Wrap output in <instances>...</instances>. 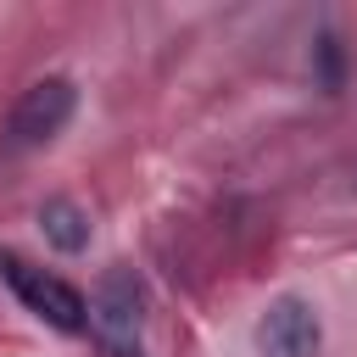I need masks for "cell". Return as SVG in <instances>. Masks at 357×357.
Listing matches in <instances>:
<instances>
[{"instance_id": "obj_4", "label": "cell", "mask_w": 357, "mask_h": 357, "mask_svg": "<svg viewBox=\"0 0 357 357\" xmlns=\"http://www.w3.org/2000/svg\"><path fill=\"white\" fill-rule=\"evenodd\" d=\"M318 312L301 296H279L268 301L262 324H257V357H318Z\"/></svg>"}, {"instance_id": "obj_1", "label": "cell", "mask_w": 357, "mask_h": 357, "mask_svg": "<svg viewBox=\"0 0 357 357\" xmlns=\"http://www.w3.org/2000/svg\"><path fill=\"white\" fill-rule=\"evenodd\" d=\"M0 279L17 290V301H22L33 318H45V324L61 329V335H84V324H89V301H84L67 279H56V273L22 262L17 251H0Z\"/></svg>"}, {"instance_id": "obj_6", "label": "cell", "mask_w": 357, "mask_h": 357, "mask_svg": "<svg viewBox=\"0 0 357 357\" xmlns=\"http://www.w3.org/2000/svg\"><path fill=\"white\" fill-rule=\"evenodd\" d=\"M318 67H324V89H340V45H335V33L318 39Z\"/></svg>"}, {"instance_id": "obj_2", "label": "cell", "mask_w": 357, "mask_h": 357, "mask_svg": "<svg viewBox=\"0 0 357 357\" xmlns=\"http://www.w3.org/2000/svg\"><path fill=\"white\" fill-rule=\"evenodd\" d=\"M73 106H78L73 78H39V84H28V89H22V100H17V106H11V117H6V139H0V145L17 156V151H33V145L56 139V134L67 128Z\"/></svg>"}, {"instance_id": "obj_3", "label": "cell", "mask_w": 357, "mask_h": 357, "mask_svg": "<svg viewBox=\"0 0 357 357\" xmlns=\"http://www.w3.org/2000/svg\"><path fill=\"white\" fill-rule=\"evenodd\" d=\"M89 324L95 335L117 351V357H145L139 351V324H145V290L128 268H112L100 284H95V301H89Z\"/></svg>"}, {"instance_id": "obj_5", "label": "cell", "mask_w": 357, "mask_h": 357, "mask_svg": "<svg viewBox=\"0 0 357 357\" xmlns=\"http://www.w3.org/2000/svg\"><path fill=\"white\" fill-rule=\"evenodd\" d=\"M39 223H45V240H50L56 251H67V257L89 245V223H84V212H78L73 201H45Z\"/></svg>"}]
</instances>
